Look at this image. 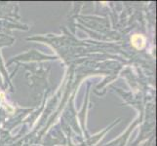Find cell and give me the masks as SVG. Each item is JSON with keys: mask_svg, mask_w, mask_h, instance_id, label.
Masks as SVG:
<instances>
[{"mask_svg": "<svg viewBox=\"0 0 157 146\" xmlns=\"http://www.w3.org/2000/svg\"><path fill=\"white\" fill-rule=\"evenodd\" d=\"M131 43L136 49L141 50L146 45V38L142 34H134L131 38Z\"/></svg>", "mask_w": 157, "mask_h": 146, "instance_id": "1", "label": "cell"}]
</instances>
